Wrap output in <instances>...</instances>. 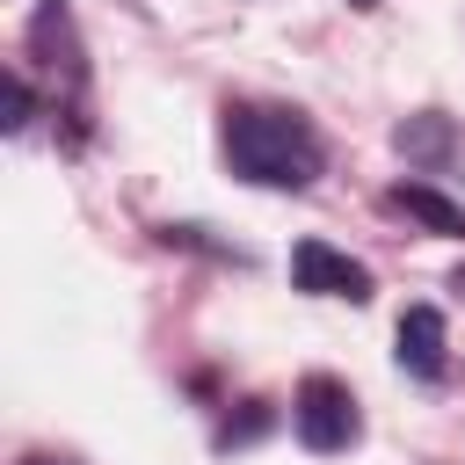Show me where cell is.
<instances>
[{
	"label": "cell",
	"mask_w": 465,
	"mask_h": 465,
	"mask_svg": "<svg viewBox=\"0 0 465 465\" xmlns=\"http://www.w3.org/2000/svg\"><path fill=\"white\" fill-rule=\"evenodd\" d=\"M356 7H371V0H356Z\"/></svg>",
	"instance_id": "7c38bea8"
},
{
	"label": "cell",
	"mask_w": 465,
	"mask_h": 465,
	"mask_svg": "<svg viewBox=\"0 0 465 465\" xmlns=\"http://www.w3.org/2000/svg\"><path fill=\"white\" fill-rule=\"evenodd\" d=\"M392 145L407 153V160H421V167H436L450 145H458V131H450V116H436V109H421V116H407L400 131H392Z\"/></svg>",
	"instance_id": "52a82bcc"
},
{
	"label": "cell",
	"mask_w": 465,
	"mask_h": 465,
	"mask_svg": "<svg viewBox=\"0 0 465 465\" xmlns=\"http://www.w3.org/2000/svg\"><path fill=\"white\" fill-rule=\"evenodd\" d=\"M458 291H465V269H458Z\"/></svg>",
	"instance_id": "8fae6325"
},
{
	"label": "cell",
	"mask_w": 465,
	"mask_h": 465,
	"mask_svg": "<svg viewBox=\"0 0 465 465\" xmlns=\"http://www.w3.org/2000/svg\"><path fill=\"white\" fill-rule=\"evenodd\" d=\"M225 167L254 189H305L320 174V131L283 102H225Z\"/></svg>",
	"instance_id": "6da1fadb"
},
{
	"label": "cell",
	"mask_w": 465,
	"mask_h": 465,
	"mask_svg": "<svg viewBox=\"0 0 465 465\" xmlns=\"http://www.w3.org/2000/svg\"><path fill=\"white\" fill-rule=\"evenodd\" d=\"M291 429H298V443H305V450H349V443L363 436L356 392H349L341 378L312 371V378L298 385V400H291Z\"/></svg>",
	"instance_id": "7a4b0ae2"
},
{
	"label": "cell",
	"mask_w": 465,
	"mask_h": 465,
	"mask_svg": "<svg viewBox=\"0 0 465 465\" xmlns=\"http://www.w3.org/2000/svg\"><path fill=\"white\" fill-rule=\"evenodd\" d=\"M15 465H80V458H51V450H22Z\"/></svg>",
	"instance_id": "30bf717a"
},
{
	"label": "cell",
	"mask_w": 465,
	"mask_h": 465,
	"mask_svg": "<svg viewBox=\"0 0 465 465\" xmlns=\"http://www.w3.org/2000/svg\"><path fill=\"white\" fill-rule=\"evenodd\" d=\"M254 429H269V407H254V414H240V421H225V429H218V443H247Z\"/></svg>",
	"instance_id": "9c48e42d"
},
{
	"label": "cell",
	"mask_w": 465,
	"mask_h": 465,
	"mask_svg": "<svg viewBox=\"0 0 465 465\" xmlns=\"http://www.w3.org/2000/svg\"><path fill=\"white\" fill-rule=\"evenodd\" d=\"M36 116V87H29V73H7V131H22Z\"/></svg>",
	"instance_id": "ba28073f"
},
{
	"label": "cell",
	"mask_w": 465,
	"mask_h": 465,
	"mask_svg": "<svg viewBox=\"0 0 465 465\" xmlns=\"http://www.w3.org/2000/svg\"><path fill=\"white\" fill-rule=\"evenodd\" d=\"M392 341H400L392 356H400L407 378H443V363H450V334H443V312H436V305H407Z\"/></svg>",
	"instance_id": "277c9868"
},
{
	"label": "cell",
	"mask_w": 465,
	"mask_h": 465,
	"mask_svg": "<svg viewBox=\"0 0 465 465\" xmlns=\"http://www.w3.org/2000/svg\"><path fill=\"white\" fill-rule=\"evenodd\" d=\"M29 44H36V51H58L51 73H65V87H80V44H73V15H65V0H44V15L29 22Z\"/></svg>",
	"instance_id": "8992f818"
},
{
	"label": "cell",
	"mask_w": 465,
	"mask_h": 465,
	"mask_svg": "<svg viewBox=\"0 0 465 465\" xmlns=\"http://www.w3.org/2000/svg\"><path fill=\"white\" fill-rule=\"evenodd\" d=\"M385 211H400L407 225H421V232H436V240H465V203L436 196L429 182H392V189H385Z\"/></svg>",
	"instance_id": "5b68a950"
},
{
	"label": "cell",
	"mask_w": 465,
	"mask_h": 465,
	"mask_svg": "<svg viewBox=\"0 0 465 465\" xmlns=\"http://www.w3.org/2000/svg\"><path fill=\"white\" fill-rule=\"evenodd\" d=\"M291 283L312 291V298H349V305L371 298V269L349 262V254L327 247V240H298V247H291Z\"/></svg>",
	"instance_id": "3957f363"
}]
</instances>
